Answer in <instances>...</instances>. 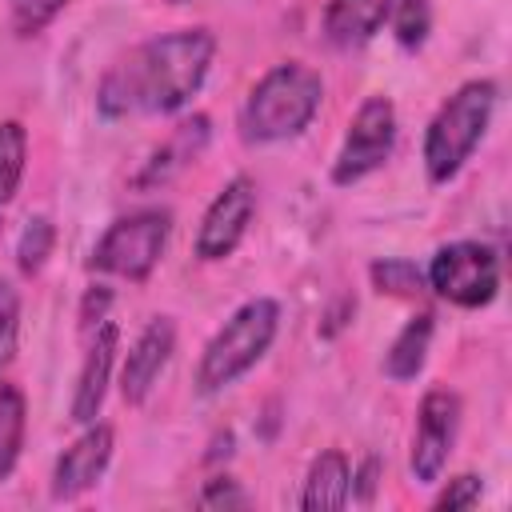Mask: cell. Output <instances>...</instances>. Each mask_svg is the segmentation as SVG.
I'll return each mask as SVG.
<instances>
[{
	"instance_id": "obj_1",
	"label": "cell",
	"mask_w": 512,
	"mask_h": 512,
	"mask_svg": "<svg viewBox=\"0 0 512 512\" xmlns=\"http://www.w3.org/2000/svg\"><path fill=\"white\" fill-rule=\"evenodd\" d=\"M216 36L208 28H176L124 52L96 88V112L124 120L136 112H180L208 80Z\"/></svg>"
},
{
	"instance_id": "obj_2",
	"label": "cell",
	"mask_w": 512,
	"mask_h": 512,
	"mask_svg": "<svg viewBox=\"0 0 512 512\" xmlns=\"http://www.w3.org/2000/svg\"><path fill=\"white\" fill-rule=\"evenodd\" d=\"M324 100V80L316 68L300 60L272 64L248 92L240 108V136L248 144H276L300 136L312 116L320 112Z\"/></svg>"
},
{
	"instance_id": "obj_3",
	"label": "cell",
	"mask_w": 512,
	"mask_h": 512,
	"mask_svg": "<svg viewBox=\"0 0 512 512\" xmlns=\"http://www.w3.org/2000/svg\"><path fill=\"white\" fill-rule=\"evenodd\" d=\"M496 80H468L460 84L428 120L424 128V172L432 184H448L480 148L492 112H496Z\"/></svg>"
},
{
	"instance_id": "obj_4",
	"label": "cell",
	"mask_w": 512,
	"mask_h": 512,
	"mask_svg": "<svg viewBox=\"0 0 512 512\" xmlns=\"http://www.w3.org/2000/svg\"><path fill=\"white\" fill-rule=\"evenodd\" d=\"M280 328V304L272 296H252L244 300L220 328L216 336L204 344L200 364H196V392L212 396L220 388H228L232 380H240L276 340Z\"/></svg>"
},
{
	"instance_id": "obj_5",
	"label": "cell",
	"mask_w": 512,
	"mask_h": 512,
	"mask_svg": "<svg viewBox=\"0 0 512 512\" xmlns=\"http://www.w3.org/2000/svg\"><path fill=\"white\" fill-rule=\"evenodd\" d=\"M172 232V212L168 208H136L128 216H116L104 236L92 244L88 272H108L124 280H148L156 260L164 256Z\"/></svg>"
},
{
	"instance_id": "obj_6",
	"label": "cell",
	"mask_w": 512,
	"mask_h": 512,
	"mask_svg": "<svg viewBox=\"0 0 512 512\" xmlns=\"http://www.w3.org/2000/svg\"><path fill=\"white\" fill-rule=\"evenodd\" d=\"M424 280L456 308H484L500 288V256L480 240H452L432 252Z\"/></svg>"
},
{
	"instance_id": "obj_7",
	"label": "cell",
	"mask_w": 512,
	"mask_h": 512,
	"mask_svg": "<svg viewBox=\"0 0 512 512\" xmlns=\"http://www.w3.org/2000/svg\"><path fill=\"white\" fill-rule=\"evenodd\" d=\"M396 148V108L388 96H368L352 124H348V136L332 160V184L348 188L364 176H372Z\"/></svg>"
},
{
	"instance_id": "obj_8",
	"label": "cell",
	"mask_w": 512,
	"mask_h": 512,
	"mask_svg": "<svg viewBox=\"0 0 512 512\" xmlns=\"http://www.w3.org/2000/svg\"><path fill=\"white\" fill-rule=\"evenodd\" d=\"M460 428V396L452 388H428L416 408V432H412V476L416 484H436Z\"/></svg>"
},
{
	"instance_id": "obj_9",
	"label": "cell",
	"mask_w": 512,
	"mask_h": 512,
	"mask_svg": "<svg viewBox=\"0 0 512 512\" xmlns=\"http://www.w3.org/2000/svg\"><path fill=\"white\" fill-rule=\"evenodd\" d=\"M256 216V184L252 176H232L216 200L208 204L200 232H196V256L200 260H224L236 252V244L244 240L248 224Z\"/></svg>"
},
{
	"instance_id": "obj_10",
	"label": "cell",
	"mask_w": 512,
	"mask_h": 512,
	"mask_svg": "<svg viewBox=\"0 0 512 512\" xmlns=\"http://www.w3.org/2000/svg\"><path fill=\"white\" fill-rule=\"evenodd\" d=\"M112 444H116V432L112 424H88L56 460L52 468V500H76L84 496L88 488H96V480L104 476L108 460H112Z\"/></svg>"
},
{
	"instance_id": "obj_11",
	"label": "cell",
	"mask_w": 512,
	"mask_h": 512,
	"mask_svg": "<svg viewBox=\"0 0 512 512\" xmlns=\"http://www.w3.org/2000/svg\"><path fill=\"white\" fill-rule=\"evenodd\" d=\"M172 352H176V324H172V316H152L144 324V332L136 336V344L128 348L124 368H120V396H124V404H144L148 400V392L164 376Z\"/></svg>"
},
{
	"instance_id": "obj_12",
	"label": "cell",
	"mask_w": 512,
	"mask_h": 512,
	"mask_svg": "<svg viewBox=\"0 0 512 512\" xmlns=\"http://www.w3.org/2000/svg\"><path fill=\"white\" fill-rule=\"evenodd\" d=\"M116 344H120V332H116L112 320H104L100 328L88 332V356L80 364L72 408H68L76 424H92L100 416V404H104V392H108V380H112V364H116Z\"/></svg>"
},
{
	"instance_id": "obj_13",
	"label": "cell",
	"mask_w": 512,
	"mask_h": 512,
	"mask_svg": "<svg viewBox=\"0 0 512 512\" xmlns=\"http://www.w3.org/2000/svg\"><path fill=\"white\" fill-rule=\"evenodd\" d=\"M208 132H212V120L204 116V112H196V116H188V120H180L176 128H172V136L144 160V168L132 176V184L136 188H156V184H168L184 164H192L200 152H204V144H208Z\"/></svg>"
},
{
	"instance_id": "obj_14",
	"label": "cell",
	"mask_w": 512,
	"mask_h": 512,
	"mask_svg": "<svg viewBox=\"0 0 512 512\" xmlns=\"http://www.w3.org/2000/svg\"><path fill=\"white\" fill-rule=\"evenodd\" d=\"M392 4L396 0H328V8H324V40L336 44V48L368 44L384 28Z\"/></svg>"
},
{
	"instance_id": "obj_15",
	"label": "cell",
	"mask_w": 512,
	"mask_h": 512,
	"mask_svg": "<svg viewBox=\"0 0 512 512\" xmlns=\"http://www.w3.org/2000/svg\"><path fill=\"white\" fill-rule=\"evenodd\" d=\"M348 496H352V464H348V456L340 448L320 452L308 464L300 508H308V512H332V508H344Z\"/></svg>"
},
{
	"instance_id": "obj_16",
	"label": "cell",
	"mask_w": 512,
	"mask_h": 512,
	"mask_svg": "<svg viewBox=\"0 0 512 512\" xmlns=\"http://www.w3.org/2000/svg\"><path fill=\"white\" fill-rule=\"evenodd\" d=\"M432 332H436V316L432 312H416L400 332L396 340L388 344L384 352V376L392 380H416L424 360H428V344H432Z\"/></svg>"
},
{
	"instance_id": "obj_17",
	"label": "cell",
	"mask_w": 512,
	"mask_h": 512,
	"mask_svg": "<svg viewBox=\"0 0 512 512\" xmlns=\"http://www.w3.org/2000/svg\"><path fill=\"white\" fill-rule=\"evenodd\" d=\"M24 432H28V400L20 388L0 384V484L16 472L20 464V448H24Z\"/></svg>"
},
{
	"instance_id": "obj_18",
	"label": "cell",
	"mask_w": 512,
	"mask_h": 512,
	"mask_svg": "<svg viewBox=\"0 0 512 512\" xmlns=\"http://www.w3.org/2000/svg\"><path fill=\"white\" fill-rule=\"evenodd\" d=\"M368 280L380 296H396V300H416L428 292V280L424 272L416 268V260H404V256H384V260H372L368 268Z\"/></svg>"
},
{
	"instance_id": "obj_19",
	"label": "cell",
	"mask_w": 512,
	"mask_h": 512,
	"mask_svg": "<svg viewBox=\"0 0 512 512\" xmlns=\"http://www.w3.org/2000/svg\"><path fill=\"white\" fill-rule=\"evenodd\" d=\"M24 164H28V128L20 120H4L0 124V208L16 196L24 180Z\"/></svg>"
},
{
	"instance_id": "obj_20",
	"label": "cell",
	"mask_w": 512,
	"mask_h": 512,
	"mask_svg": "<svg viewBox=\"0 0 512 512\" xmlns=\"http://www.w3.org/2000/svg\"><path fill=\"white\" fill-rule=\"evenodd\" d=\"M52 248H56V224H52L48 216H32V220L24 224V232H20V244H16V264H20V272H24V276H36V272L48 264Z\"/></svg>"
},
{
	"instance_id": "obj_21",
	"label": "cell",
	"mask_w": 512,
	"mask_h": 512,
	"mask_svg": "<svg viewBox=\"0 0 512 512\" xmlns=\"http://www.w3.org/2000/svg\"><path fill=\"white\" fill-rule=\"evenodd\" d=\"M388 20H392L396 44L408 48V52H416L428 40V32H432V4L428 0H396L392 12H388Z\"/></svg>"
},
{
	"instance_id": "obj_22",
	"label": "cell",
	"mask_w": 512,
	"mask_h": 512,
	"mask_svg": "<svg viewBox=\"0 0 512 512\" xmlns=\"http://www.w3.org/2000/svg\"><path fill=\"white\" fill-rule=\"evenodd\" d=\"M20 340V292L12 280H0V372L12 364Z\"/></svg>"
},
{
	"instance_id": "obj_23",
	"label": "cell",
	"mask_w": 512,
	"mask_h": 512,
	"mask_svg": "<svg viewBox=\"0 0 512 512\" xmlns=\"http://www.w3.org/2000/svg\"><path fill=\"white\" fill-rule=\"evenodd\" d=\"M72 0H12V24L20 36H36L44 32Z\"/></svg>"
},
{
	"instance_id": "obj_24",
	"label": "cell",
	"mask_w": 512,
	"mask_h": 512,
	"mask_svg": "<svg viewBox=\"0 0 512 512\" xmlns=\"http://www.w3.org/2000/svg\"><path fill=\"white\" fill-rule=\"evenodd\" d=\"M480 492H484V484H480V476L476 472H464V476H452L444 488H440V496L432 500V508L436 512H452V508H472L476 500H480Z\"/></svg>"
},
{
	"instance_id": "obj_25",
	"label": "cell",
	"mask_w": 512,
	"mask_h": 512,
	"mask_svg": "<svg viewBox=\"0 0 512 512\" xmlns=\"http://www.w3.org/2000/svg\"><path fill=\"white\" fill-rule=\"evenodd\" d=\"M248 504H252V496L232 476H212L200 492V508H248Z\"/></svg>"
},
{
	"instance_id": "obj_26",
	"label": "cell",
	"mask_w": 512,
	"mask_h": 512,
	"mask_svg": "<svg viewBox=\"0 0 512 512\" xmlns=\"http://www.w3.org/2000/svg\"><path fill=\"white\" fill-rule=\"evenodd\" d=\"M108 308H112V288L108 284H92L80 300V332L88 336L92 328H100L108 320Z\"/></svg>"
},
{
	"instance_id": "obj_27",
	"label": "cell",
	"mask_w": 512,
	"mask_h": 512,
	"mask_svg": "<svg viewBox=\"0 0 512 512\" xmlns=\"http://www.w3.org/2000/svg\"><path fill=\"white\" fill-rule=\"evenodd\" d=\"M380 468H384V464H380V456H368V460L360 464V472H352V496H356V500H364V504H368V500L376 496Z\"/></svg>"
},
{
	"instance_id": "obj_28",
	"label": "cell",
	"mask_w": 512,
	"mask_h": 512,
	"mask_svg": "<svg viewBox=\"0 0 512 512\" xmlns=\"http://www.w3.org/2000/svg\"><path fill=\"white\" fill-rule=\"evenodd\" d=\"M172 4H184V0H172Z\"/></svg>"
},
{
	"instance_id": "obj_29",
	"label": "cell",
	"mask_w": 512,
	"mask_h": 512,
	"mask_svg": "<svg viewBox=\"0 0 512 512\" xmlns=\"http://www.w3.org/2000/svg\"><path fill=\"white\" fill-rule=\"evenodd\" d=\"M0 228H4V220H0Z\"/></svg>"
}]
</instances>
